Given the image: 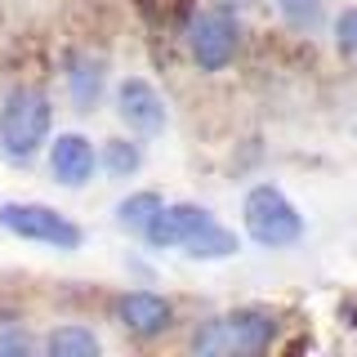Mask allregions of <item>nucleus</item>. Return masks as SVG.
Masks as SVG:
<instances>
[{"mask_svg":"<svg viewBox=\"0 0 357 357\" xmlns=\"http://www.w3.org/2000/svg\"><path fill=\"white\" fill-rule=\"evenodd\" d=\"M206 223H215L206 206H192V201H178V206H161L156 210V219L143 228V237H148L152 250H178L188 237H197Z\"/></svg>","mask_w":357,"mask_h":357,"instance_id":"obj_7","label":"nucleus"},{"mask_svg":"<svg viewBox=\"0 0 357 357\" xmlns=\"http://www.w3.org/2000/svg\"><path fill=\"white\" fill-rule=\"evenodd\" d=\"M273 5H277V14H282L290 27H299V31L317 27L321 14H326V0H273Z\"/></svg>","mask_w":357,"mask_h":357,"instance_id":"obj_15","label":"nucleus"},{"mask_svg":"<svg viewBox=\"0 0 357 357\" xmlns=\"http://www.w3.org/2000/svg\"><path fill=\"white\" fill-rule=\"evenodd\" d=\"M116 317L126 321L134 335H161L174 321V308H170V299L156 295V290H126V295L116 299Z\"/></svg>","mask_w":357,"mask_h":357,"instance_id":"obj_9","label":"nucleus"},{"mask_svg":"<svg viewBox=\"0 0 357 357\" xmlns=\"http://www.w3.org/2000/svg\"><path fill=\"white\" fill-rule=\"evenodd\" d=\"M237 45H241V27L232 18V9H206V14L192 18L188 27V54L201 72H223L232 59H237Z\"/></svg>","mask_w":357,"mask_h":357,"instance_id":"obj_5","label":"nucleus"},{"mask_svg":"<svg viewBox=\"0 0 357 357\" xmlns=\"http://www.w3.org/2000/svg\"><path fill=\"white\" fill-rule=\"evenodd\" d=\"M335 45L357 59V9H344V14L335 18Z\"/></svg>","mask_w":357,"mask_h":357,"instance_id":"obj_16","label":"nucleus"},{"mask_svg":"<svg viewBox=\"0 0 357 357\" xmlns=\"http://www.w3.org/2000/svg\"><path fill=\"white\" fill-rule=\"evenodd\" d=\"M45 353L50 357H98L103 344H98V335L85 331V326H59V331H50V340H45Z\"/></svg>","mask_w":357,"mask_h":357,"instance_id":"obj_12","label":"nucleus"},{"mask_svg":"<svg viewBox=\"0 0 357 357\" xmlns=\"http://www.w3.org/2000/svg\"><path fill=\"white\" fill-rule=\"evenodd\" d=\"M98 170V152L85 134H59L50 148V174L63 188H85Z\"/></svg>","mask_w":357,"mask_h":357,"instance_id":"obj_8","label":"nucleus"},{"mask_svg":"<svg viewBox=\"0 0 357 357\" xmlns=\"http://www.w3.org/2000/svg\"><path fill=\"white\" fill-rule=\"evenodd\" d=\"M161 206H165V201H161V192H152V188H148V192H130L116 206V223H121V228H130V232H143L156 219V210H161Z\"/></svg>","mask_w":357,"mask_h":357,"instance_id":"obj_14","label":"nucleus"},{"mask_svg":"<svg viewBox=\"0 0 357 357\" xmlns=\"http://www.w3.org/2000/svg\"><path fill=\"white\" fill-rule=\"evenodd\" d=\"M241 215H245V237L255 245H264V250H286V245H295L304 237V215H299L286 201V192L273 188V183L250 188Z\"/></svg>","mask_w":357,"mask_h":357,"instance_id":"obj_2","label":"nucleus"},{"mask_svg":"<svg viewBox=\"0 0 357 357\" xmlns=\"http://www.w3.org/2000/svg\"><path fill=\"white\" fill-rule=\"evenodd\" d=\"M27 349H31V344L22 340V335H9V331L0 335V353H27Z\"/></svg>","mask_w":357,"mask_h":357,"instance_id":"obj_17","label":"nucleus"},{"mask_svg":"<svg viewBox=\"0 0 357 357\" xmlns=\"http://www.w3.org/2000/svg\"><path fill=\"white\" fill-rule=\"evenodd\" d=\"M0 228H9L22 241H40L50 250H76L85 241V232L63 210L36 206V201H9V206H0Z\"/></svg>","mask_w":357,"mask_h":357,"instance_id":"obj_4","label":"nucleus"},{"mask_svg":"<svg viewBox=\"0 0 357 357\" xmlns=\"http://www.w3.org/2000/svg\"><path fill=\"white\" fill-rule=\"evenodd\" d=\"M54 126L50 94L36 85H14L0 103V152L9 161H27Z\"/></svg>","mask_w":357,"mask_h":357,"instance_id":"obj_1","label":"nucleus"},{"mask_svg":"<svg viewBox=\"0 0 357 357\" xmlns=\"http://www.w3.org/2000/svg\"><path fill=\"white\" fill-rule=\"evenodd\" d=\"M277 335V321L268 312H255V308H241V312H228V317H210L201 321L197 335H192V353L201 357H228V353H259L273 344Z\"/></svg>","mask_w":357,"mask_h":357,"instance_id":"obj_3","label":"nucleus"},{"mask_svg":"<svg viewBox=\"0 0 357 357\" xmlns=\"http://www.w3.org/2000/svg\"><path fill=\"white\" fill-rule=\"evenodd\" d=\"M67 89H72V103L76 107H94L98 94H103V63L89 59V54H76L72 59V72H67Z\"/></svg>","mask_w":357,"mask_h":357,"instance_id":"obj_11","label":"nucleus"},{"mask_svg":"<svg viewBox=\"0 0 357 357\" xmlns=\"http://www.w3.org/2000/svg\"><path fill=\"white\" fill-rule=\"evenodd\" d=\"M215 5H223V9H245L250 0H215Z\"/></svg>","mask_w":357,"mask_h":357,"instance_id":"obj_18","label":"nucleus"},{"mask_svg":"<svg viewBox=\"0 0 357 357\" xmlns=\"http://www.w3.org/2000/svg\"><path fill=\"white\" fill-rule=\"evenodd\" d=\"M116 112L134 134H143V139H156V134H165V126H170L165 98L156 94L152 81H143V76H126V81L116 85Z\"/></svg>","mask_w":357,"mask_h":357,"instance_id":"obj_6","label":"nucleus"},{"mask_svg":"<svg viewBox=\"0 0 357 357\" xmlns=\"http://www.w3.org/2000/svg\"><path fill=\"white\" fill-rule=\"evenodd\" d=\"M178 250H183L188 259H232V255L241 250V237L228 232L223 223H206V228H201L197 237H188Z\"/></svg>","mask_w":357,"mask_h":357,"instance_id":"obj_10","label":"nucleus"},{"mask_svg":"<svg viewBox=\"0 0 357 357\" xmlns=\"http://www.w3.org/2000/svg\"><path fill=\"white\" fill-rule=\"evenodd\" d=\"M98 165H103L112 178H130V174H139L143 152H139V143H134V139H107L103 152H98Z\"/></svg>","mask_w":357,"mask_h":357,"instance_id":"obj_13","label":"nucleus"}]
</instances>
